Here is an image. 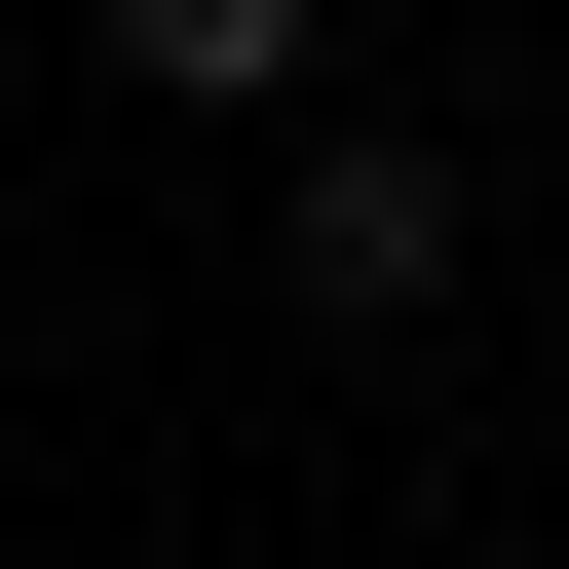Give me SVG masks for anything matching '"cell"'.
Wrapping results in <instances>:
<instances>
[{
	"label": "cell",
	"instance_id": "cell-2",
	"mask_svg": "<svg viewBox=\"0 0 569 569\" xmlns=\"http://www.w3.org/2000/svg\"><path fill=\"white\" fill-rule=\"evenodd\" d=\"M77 39H114L152 114H305V77H342V0H77Z\"/></svg>",
	"mask_w": 569,
	"mask_h": 569
},
{
	"label": "cell",
	"instance_id": "cell-1",
	"mask_svg": "<svg viewBox=\"0 0 569 569\" xmlns=\"http://www.w3.org/2000/svg\"><path fill=\"white\" fill-rule=\"evenodd\" d=\"M456 266H493V190H456L418 114H305V305H342V342H418Z\"/></svg>",
	"mask_w": 569,
	"mask_h": 569
}]
</instances>
